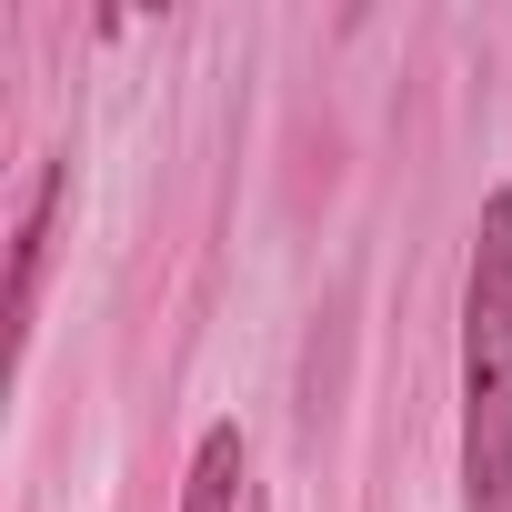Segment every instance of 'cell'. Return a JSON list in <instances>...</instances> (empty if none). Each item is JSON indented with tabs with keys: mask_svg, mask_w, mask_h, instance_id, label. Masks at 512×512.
<instances>
[{
	"mask_svg": "<svg viewBox=\"0 0 512 512\" xmlns=\"http://www.w3.org/2000/svg\"><path fill=\"white\" fill-rule=\"evenodd\" d=\"M51 211H61V161L31 171L21 231H11V322H21V332H31V302H41V262H51Z\"/></svg>",
	"mask_w": 512,
	"mask_h": 512,
	"instance_id": "7a4b0ae2",
	"label": "cell"
},
{
	"mask_svg": "<svg viewBox=\"0 0 512 512\" xmlns=\"http://www.w3.org/2000/svg\"><path fill=\"white\" fill-rule=\"evenodd\" d=\"M462 492L472 512H512V191L482 201L462 282Z\"/></svg>",
	"mask_w": 512,
	"mask_h": 512,
	"instance_id": "6da1fadb",
	"label": "cell"
},
{
	"mask_svg": "<svg viewBox=\"0 0 512 512\" xmlns=\"http://www.w3.org/2000/svg\"><path fill=\"white\" fill-rule=\"evenodd\" d=\"M181 512H251V492H241V432H231V422L201 432L191 482H181Z\"/></svg>",
	"mask_w": 512,
	"mask_h": 512,
	"instance_id": "3957f363",
	"label": "cell"
}]
</instances>
